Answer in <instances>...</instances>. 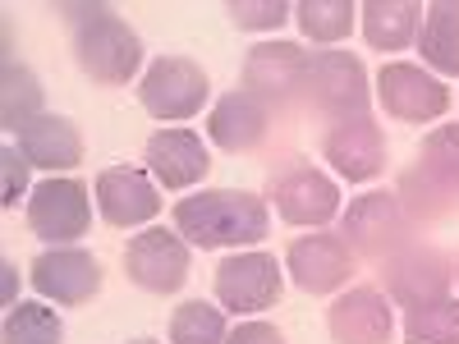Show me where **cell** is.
I'll use <instances>...</instances> for the list:
<instances>
[{
	"label": "cell",
	"mask_w": 459,
	"mask_h": 344,
	"mask_svg": "<svg viewBox=\"0 0 459 344\" xmlns=\"http://www.w3.org/2000/svg\"><path fill=\"white\" fill-rule=\"evenodd\" d=\"M175 229L188 248H248L272 235V211L266 198L244 188H203L194 198L175 202Z\"/></svg>",
	"instance_id": "obj_1"
},
{
	"label": "cell",
	"mask_w": 459,
	"mask_h": 344,
	"mask_svg": "<svg viewBox=\"0 0 459 344\" xmlns=\"http://www.w3.org/2000/svg\"><path fill=\"white\" fill-rule=\"evenodd\" d=\"M60 14L69 19L74 60L97 88H125L138 73L143 42L110 5H65Z\"/></svg>",
	"instance_id": "obj_2"
},
{
	"label": "cell",
	"mask_w": 459,
	"mask_h": 344,
	"mask_svg": "<svg viewBox=\"0 0 459 344\" xmlns=\"http://www.w3.org/2000/svg\"><path fill=\"white\" fill-rule=\"evenodd\" d=\"M395 198L413 220H437L459 207V125H437L423 138L418 161L400 175Z\"/></svg>",
	"instance_id": "obj_3"
},
{
	"label": "cell",
	"mask_w": 459,
	"mask_h": 344,
	"mask_svg": "<svg viewBox=\"0 0 459 344\" xmlns=\"http://www.w3.org/2000/svg\"><path fill=\"white\" fill-rule=\"evenodd\" d=\"M266 202L276 207V216L285 225H303V229H322L340 216V184L317 170L313 161H285L281 170H272L266 179Z\"/></svg>",
	"instance_id": "obj_4"
},
{
	"label": "cell",
	"mask_w": 459,
	"mask_h": 344,
	"mask_svg": "<svg viewBox=\"0 0 459 344\" xmlns=\"http://www.w3.org/2000/svg\"><path fill=\"white\" fill-rule=\"evenodd\" d=\"M207 97H212L207 69L198 60H188V56H157L143 69V83H138L143 110L152 115V120H166V125L203 115Z\"/></svg>",
	"instance_id": "obj_5"
},
{
	"label": "cell",
	"mask_w": 459,
	"mask_h": 344,
	"mask_svg": "<svg viewBox=\"0 0 459 344\" xmlns=\"http://www.w3.org/2000/svg\"><path fill=\"white\" fill-rule=\"evenodd\" d=\"M340 239L354 248V257L386 262L413 244V216L395 194H363L340 211Z\"/></svg>",
	"instance_id": "obj_6"
},
{
	"label": "cell",
	"mask_w": 459,
	"mask_h": 344,
	"mask_svg": "<svg viewBox=\"0 0 459 344\" xmlns=\"http://www.w3.org/2000/svg\"><path fill=\"white\" fill-rule=\"evenodd\" d=\"M28 229L51 248H74V239H83L92 229V198L83 179L69 175H51L28 194Z\"/></svg>",
	"instance_id": "obj_7"
},
{
	"label": "cell",
	"mask_w": 459,
	"mask_h": 344,
	"mask_svg": "<svg viewBox=\"0 0 459 344\" xmlns=\"http://www.w3.org/2000/svg\"><path fill=\"white\" fill-rule=\"evenodd\" d=\"M377 106L400 125H432L450 110V88L437 79L432 69L413 64V60H386L377 69Z\"/></svg>",
	"instance_id": "obj_8"
},
{
	"label": "cell",
	"mask_w": 459,
	"mask_h": 344,
	"mask_svg": "<svg viewBox=\"0 0 459 344\" xmlns=\"http://www.w3.org/2000/svg\"><path fill=\"white\" fill-rule=\"evenodd\" d=\"M308 106H317L326 120H359L372 106L368 69L350 51H313L308 56Z\"/></svg>",
	"instance_id": "obj_9"
},
{
	"label": "cell",
	"mask_w": 459,
	"mask_h": 344,
	"mask_svg": "<svg viewBox=\"0 0 459 344\" xmlns=\"http://www.w3.org/2000/svg\"><path fill=\"white\" fill-rule=\"evenodd\" d=\"M381 280H386V298L400 303V308H428V303L450 298L455 285V262L432 248V244H409L395 257L381 262Z\"/></svg>",
	"instance_id": "obj_10"
},
{
	"label": "cell",
	"mask_w": 459,
	"mask_h": 344,
	"mask_svg": "<svg viewBox=\"0 0 459 344\" xmlns=\"http://www.w3.org/2000/svg\"><path fill=\"white\" fill-rule=\"evenodd\" d=\"M285 266L272 257V253H235L216 266V280H212V294L225 313L235 317H253V313H266L276 308V298L285 289Z\"/></svg>",
	"instance_id": "obj_11"
},
{
	"label": "cell",
	"mask_w": 459,
	"mask_h": 344,
	"mask_svg": "<svg viewBox=\"0 0 459 344\" xmlns=\"http://www.w3.org/2000/svg\"><path fill=\"white\" fill-rule=\"evenodd\" d=\"M244 92L262 97L272 110L308 101V51L299 42H257L244 56Z\"/></svg>",
	"instance_id": "obj_12"
},
{
	"label": "cell",
	"mask_w": 459,
	"mask_h": 344,
	"mask_svg": "<svg viewBox=\"0 0 459 344\" xmlns=\"http://www.w3.org/2000/svg\"><path fill=\"white\" fill-rule=\"evenodd\" d=\"M188 239L179 235V229H161L152 225L143 229V235H134L125 244V276L147 289V294H175L184 289L188 280Z\"/></svg>",
	"instance_id": "obj_13"
},
{
	"label": "cell",
	"mask_w": 459,
	"mask_h": 344,
	"mask_svg": "<svg viewBox=\"0 0 459 344\" xmlns=\"http://www.w3.org/2000/svg\"><path fill=\"white\" fill-rule=\"evenodd\" d=\"M285 271L303 294H340L354 276V248L344 244L340 235H299L285 248Z\"/></svg>",
	"instance_id": "obj_14"
},
{
	"label": "cell",
	"mask_w": 459,
	"mask_h": 344,
	"mask_svg": "<svg viewBox=\"0 0 459 344\" xmlns=\"http://www.w3.org/2000/svg\"><path fill=\"white\" fill-rule=\"evenodd\" d=\"M322 161H331V170L344 184H372L386 170V133L372 115L359 120H335L322 138Z\"/></svg>",
	"instance_id": "obj_15"
},
{
	"label": "cell",
	"mask_w": 459,
	"mask_h": 344,
	"mask_svg": "<svg viewBox=\"0 0 459 344\" xmlns=\"http://www.w3.org/2000/svg\"><path fill=\"white\" fill-rule=\"evenodd\" d=\"M143 161H147V175L157 179V188L184 194V188H198L207 179L212 151L194 129H157L143 142Z\"/></svg>",
	"instance_id": "obj_16"
},
{
	"label": "cell",
	"mask_w": 459,
	"mask_h": 344,
	"mask_svg": "<svg viewBox=\"0 0 459 344\" xmlns=\"http://www.w3.org/2000/svg\"><path fill=\"white\" fill-rule=\"evenodd\" d=\"M97 211L115 229H134L161 216V188L143 166H106L97 175Z\"/></svg>",
	"instance_id": "obj_17"
},
{
	"label": "cell",
	"mask_w": 459,
	"mask_h": 344,
	"mask_svg": "<svg viewBox=\"0 0 459 344\" xmlns=\"http://www.w3.org/2000/svg\"><path fill=\"white\" fill-rule=\"evenodd\" d=\"M28 280L37 294L60 303V308H79L101 289V262L88 248H47L42 257H32Z\"/></svg>",
	"instance_id": "obj_18"
},
{
	"label": "cell",
	"mask_w": 459,
	"mask_h": 344,
	"mask_svg": "<svg viewBox=\"0 0 459 344\" xmlns=\"http://www.w3.org/2000/svg\"><path fill=\"white\" fill-rule=\"evenodd\" d=\"M326 331L335 344H391V335H395L391 298L372 285L340 289L326 313Z\"/></svg>",
	"instance_id": "obj_19"
},
{
	"label": "cell",
	"mask_w": 459,
	"mask_h": 344,
	"mask_svg": "<svg viewBox=\"0 0 459 344\" xmlns=\"http://www.w3.org/2000/svg\"><path fill=\"white\" fill-rule=\"evenodd\" d=\"M272 106H266L262 97L235 88V92H225L212 115H207V138L221 147V151H257L266 142V133H272Z\"/></svg>",
	"instance_id": "obj_20"
},
{
	"label": "cell",
	"mask_w": 459,
	"mask_h": 344,
	"mask_svg": "<svg viewBox=\"0 0 459 344\" xmlns=\"http://www.w3.org/2000/svg\"><path fill=\"white\" fill-rule=\"evenodd\" d=\"M19 151L28 157V166L65 175L83 161V133L65 115H37L32 125L19 129Z\"/></svg>",
	"instance_id": "obj_21"
},
{
	"label": "cell",
	"mask_w": 459,
	"mask_h": 344,
	"mask_svg": "<svg viewBox=\"0 0 459 344\" xmlns=\"http://www.w3.org/2000/svg\"><path fill=\"white\" fill-rule=\"evenodd\" d=\"M363 14V37L372 51H404L418 42V28H423V5L418 0H368L359 5Z\"/></svg>",
	"instance_id": "obj_22"
},
{
	"label": "cell",
	"mask_w": 459,
	"mask_h": 344,
	"mask_svg": "<svg viewBox=\"0 0 459 344\" xmlns=\"http://www.w3.org/2000/svg\"><path fill=\"white\" fill-rule=\"evenodd\" d=\"M418 56L437 79H459V0H432L418 28Z\"/></svg>",
	"instance_id": "obj_23"
},
{
	"label": "cell",
	"mask_w": 459,
	"mask_h": 344,
	"mask_svg": "<svg viewBox=\"0 0 459 344\" xmlns=\"http://www.w3.org/2000/svg\"><path fill=\"white\" fill-rule=\"evenodd\" d=\"M354 14L359 5L350 0H299L294 5V23L308 42H322V47H335L354 32Z\"/></svg>",
	"instance_id": "obj_24"
},
{
	"label": "cell",
	"mask_w": 459,
	"mask_h": 344,
	"mask_svg": "<svg viewBox=\"0 0 459 344\" xmlns=\"http://www.w3.org/2000/svg\"><path fill=\"white\" fill-rule=\"evenodd\" d=\"M42 110V83L28 64H14L5 60V88H0V120H5L10 133H19L23 125H32Z\"/></svg>",
	"instance_id": "obj_25"
},
{
	"label": "cell",
	"mask_w": 459,
	"mask_h": 344,
	"mask_svg": "<svg viewBox=\"0 0 459 344\" xmlns=\"http://www.w3.org/2000/svg\"><path fill=\"white\" fill-rule=\"evenodd\" d=\"M5 344H65V322L47 303H14L0 326Z\"/></svg>",
	"instance_id": "obj_26"
},
{
	"label": "cell",
	"mask_w": 459,
	"mask_h": 344,
	"mask_svg": "<svg viewBox=\"0 0 459 344\" xmlns=\"http://www.w3.org/2000/svg\"><path fill=\"white\" fill-rule=\"evenodd\" d=\"M225 308L188 298L170 313V344H225Z\"/></svg>",
	"instance_id": "obj_27"
},
{
	"label": "cell",
	"mask_w": 459,
	"mask_h": 344,
	"mask_svg": "<svg viewBox=\"0 0 459 344\" xmlns=\"http://www.w3.org/2000/svg\"><path fill=\"white\" fill-rule=\"evenodd\" d=\"M404 344H459V298L404 313Z\"/></svg>",
	"instance_id": "obj_28"
},
{
	"label": "cell",
	"mask_w": 459,
	"mask_h": 344,
	"mask_svg": "<svg viewBox=\"0 0 459 344\" xmlns=\"http://www.w3.org/2000/svg\"><path fill=\"white\" fill-rule=\"evenodd\" d=\"M225 14L244 32H276L285 19H294V5H285V0H230Z\"/></svg>",
	"instance_id": "obj_29"
},
{
	"label": "cell",
	"mask_w": 459,
	"mask_h": 344,
	"mask_svg": "<svg viewBox=\"0 0 459 344\" xmlns=\"http://www.w3.org/2000/svg\"><path fill=\"white\" fill-rule=\"evenodd\" d=\"M0 161H5V198H0V207H19V198L28 194V157L19 151V142H5Z\"/></svg>",
	"instance_id": "obj_30"
},
{
	"label": "cell",
	"mask_w": 459,
	"mask_h": 344,
	"mask_svg": "<svg viewBox=\"0 0 459 344\" xmlns=\"http://www.w3.org/2000/svg\"><path fill=\"white\" fill-rule=\"evenodd\" d=\"M225 344H285V335L272 322H239L225 335Z\"/></svg>",
	"instance_id": "obj_31"
},
{
	"label": "cell",
	"mask_w": 459,
	"mask_h": 344,
	"mask_svg": "<svg viewBox=\"0 0 459 344\" xmlns=\"http://www.w3.org/2000/svg\"><path fill=\"white\" fill-rule=\"evenodd\" d=\"M0 271H5V308H14V266L5 262Z\"/></svg>",
	"instance_id": "obj_32"
},
{
	"label": "cell",
	"mask_w": 459,
	"mask_h": 344,
	"mask_svg": "<svg viewBox=\"0 0 459 344\" xmlns=\"http://www.w3.org/2000/svg\"><path fill=\"white\" fill-rule=\"evenodd\" d=\"M129 344H157V340H129Z\"/></svg>",
	"instance_id": "obj_33"
},
{
	"label": "cell",
	"mask_w": 459,
	"mask_h": 344,
	"mask_svg": "<svg viewBox=\"0 0 459 344\" xmlns=\"http://www.w3.org/2000/svg\"><path fill=\"white\" fill-rule=\"evenodd\" d=\"M455 280H459V257H455Z\"/></svg>",
	"instance_id": "obj_34"
}]
</instances>
